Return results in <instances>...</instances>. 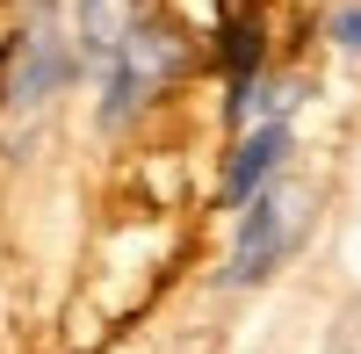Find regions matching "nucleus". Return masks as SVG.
Masks as SVG:
<instances>
[{
  "label": "nucleus",
  "mask_w": 361,
  "mask_h": 354,
  "mask_svg": "<svg viewBox=\"0 0 361 354\" xmlns=\"http://www.w3.org/2000/svg\"><path fill=\"white\" fill-rule=\"evenodd\" d=\"M188 58H195V44L180 37L166 15H145V8H137V22L123 29V44L102 58V102H94V123H102V130H123L137 109H152L166 87L188 73Z\"/></svg>",
  "instance_id": "obj_1"
},
{
  "label": "nucleus",
  "mask_w": 361,
  "mask_h": 354,
  "mask_svg": "<svg viewBox=\"0 0 361 354\" xmlns=\"http://www.w3.org/2000/svg\"><path fill=\"white\" fill-rule=\"evenodd\" d=\"M29 8H37V15H29L15 37H8V51H0V116H8V123L44 116V109L80 80V66H87L51 0H29Z\"/></svg>",
  "instance_id": "obj_2"
},
{
  "label": "nucleus",
  "mask_w": 361,
  "mask_h": 354,
  "mask_svg": "<svg viewBox=\"0 0 361 354\" xmlns=\"http://www.w3.org/2000/svg\"><path fill=\"white\" fill-rule=\"evenodd\" d=\"M311 239V195L296 181H267L253 202H238V239L224 260V289H260L289 268V253Z\"/></svg>",
  "instance_id": "obj_3"
},
{
  "label": "nucleus",
  "mask_w": 361,
  "mask_h": 354,
  "mask_svg": "<svg viewBox=\"0 0 361 354\" xmlns=\"http://www.w3.org/2000/svg\"><path fill=\"white\" fill-rule=\"evenodd\" d=\"M296 152V130H289V116H260V123L231 145V159H224V181H217V202L224 210H238V202H253L267 181H282V166Z\"/></svg>",
  "instance_id": "obj_4"
},
{
  "label": "nucleus",
  "mask_w": 361,
  "mask_h": 354,
  "mask_svg": "<svg viewBox=\"0 0 361 354\" xmlns=\"http://www.w3.org/2000/svg\"><path fill=\"white\" fill-rule=\"evenodd\" d=\"M137 22V0H73V44L87 66H102V58L123 44V29Z\"/></svg>",
  "instance_id": "obj_5"
},
{
  "label": "nucleus",
  "mask_w": 361,
  "mask_h": 354,
  "mask_svg": "<svg viewBox=\"0 0 361 354\" xmlns=\"http://www.w3.org/2000/svg\"><path fill=\"white\" fill-rule=\"evenodd\" d=\"M217 58H224V80H231V94L238 87H253L260 66H267V37H260V15H231L217 29Z\"/></svg>",
  "instance_id": "obj_6"
},
{
  "label": "nucleus",
  "mask_w": 361,
  "mask_h": 354,
  "mask_svg": "<svg viewBox=\"0 0 361 354\" xmlns=\"http://www.w3.org/2000/svg\"><path fill=\"white\" fill-rule=\"evenodd\" d=\"M325 44L340 58H361V0H340V8L325 15Z\"/></svg>",
  "instance_id": "obj_7"
}]
</instances>
